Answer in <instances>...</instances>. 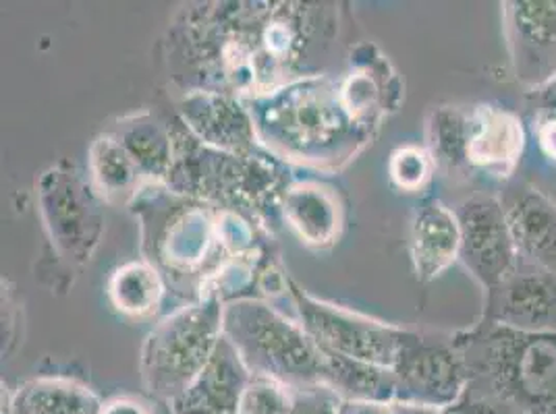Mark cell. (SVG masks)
Instances as JSON below:
<instances>
[{
	"mask_svg": "<svg viewBox=\"0 0 556 414\" xmlns=\"http://www.w3.org/2000/svg\"><path fill=\"white\" fill-rule=\"evenodd\" d=\"M453 342L469 384L488 388L486 398L521 414H556V332H519L482 320Z\"/></svg>",
	"mask_w": 556,
	"mask_h": 414,
	"instance_id": "obj_5",
	"label": "cell"
},
{
	"mask_svg": "<svg viewBox=\"0 0 556 414\" xmlns=\"http://www.w3.org/2000/svg\"><path fill=\"white\" fill-rule=\"evenodd\" d=\"M505 204L521 263L556 274V202L533 184H521Z\"/></svg>",
	"mask_w": 556,
	"mask_h": 414,
	"instance_id": "obj_16",
	"label": "cell"
},
{
	"mask_svg": "<svg viewBox=\"0 0 556 414\" xmlns=\"http://www.w3.org/2000/svg\"><path fill=\"white\" fill-rule=\"evenodd\" d=\"M469 108L444 104L426 120V150L446 177H469Z\"/></svg>",
	"mask_w": 556,
	"mask_h": 414,
	"instance_id": "obj_23",
	"label": "cell"
},
{
	"mask_svg": "<svg viewBox=\"0 0 556 414\" xmlns=\"http://www.w3.org/2000/svg\"><path fill=\"white\" fill-rule=\"evenodd\" d=\"M391 409H393V414H444L442 409L424 406V404H412V402H393Z\"/></svg>",
	"mask_w": 556,
	"mask_h": 414,
	"instance_id": "obj_32",
	"label": "cell"
},
{
	"mask_svg": "<svg viewBox=\"0 0 556 414\" xmlns=\"http://www.w3.org/2000/svg\"><path fill=\"white\" fill-rule=\"evenodd\" d=\"M90 170L96 191L113 206H131L150 186L138 164L111 133H102L90 147Z\"/></svg>",
	"mask_w": 556,
	"mask_h": 414,
	"instance_id": "obj_21",
	"label": "cell"
},
{
	"mask_svg": "<svg viewBox=\"0 0 556 414\" xmlns=\"http://www.w3.org/2000/svg\"><path fill=\"white\" fill-rule=\"evenodd\" d=\"M462 224L459 261L484 288L494 290L521 266L505 204L492 195H473L457 209Z\"/></svg>",
	"mask_w": 556,
	"mask_h": 414,
	"instance_id": "obj_9",
	"label": "cell"
},
{
	"mask_svg": "<svg viewBox=\"0 0 556 414\" xmlns=\"http://www.w3.org/2000/svg\"><path fill=\"white\" fill-rule=\"evenodd\" d=\"M243 104L262 150L277 160L325 172L345 168L380 131L351 113L341 77L326 73L248 98Z\"/></svg>",
	"mask_w": 556,
	"mask_h": 414,
	"instance_id": "obj_2",
	"label": "cell"
},
{
	"mask_svg": "<svg viewBox=\"0 0 556 414\" xmlns=\"http://www.w3.org/2000/svg\"><path fill=\"white\" fill-rule=\"evenodd\" d=\"M177 113L187 131L210 147L229 154H252L260 150L254 122L243 100L216 92H184Z\"/></svg>",
	"mask_w": 556,
	"mask_h": 414,
	"instance_id": "obj_14",
	"label": "cell"
},
{
	"mask_svg": "<svg viewBox=\"0 0 556 414\" xmlns=\"http://www.w3.org/2000/svg\"><path fill=\"white\" fill-rule=\"evenodd\" d=\"M533 133L542 156L556 166V118H533Z\"/></svg>",
	"mask_w": 556,
	"mask_h": 414,
	"instance_id": "obj_29",
	"label": "cell"
},
{
	"mask_svg": "<svg viewBox=\"0 0 556 414\" xmlns=\"http://www.w3.org/2000/svg\"><path fill=\"white\" fill-rule=\"evenodd\" d=\"M437 164L426 147L403 145L391 156L389 172L393 183L407 193H416L432 179Z\"/></svg>",
	"mask_w": 556,
	"mask_h": 414,
	"instance_id": "obj_26",
	"label": "cell"
},
{
	"mask_svg": "<svg viewBox=\"0 0 556 414\" xmlns=\"http://www.w3.org/2000/svg\"><path fill=\"white\" fill-rule=\"evenodd\" d=\"M291 297L307 334L325 350L359 363L393 368L412 338L409 329L376 322L309 297L291 280Z\"/></svg>",
	"mask_w": 556,
	"mask_h": 414,
	"instance_id": "obj_8",
	"label": "cell"
},
{
	"mask_svg": "<svg viewBox=\"0 0 556 414\" xmlns=\"http://www.w3.org/2000/svg\"><path fill=\"white\" fill-rule=\"evenodd\" d=\"M526 127L519 115L496 104L469 108V168L496 181H509L526 152Z\"/></svg>",
	"mask_w": 556,
	"mask_h": 414,
	"instance_id": "obj_15",
	"label": "cell"
},
{
	"mask_svg": "<svg viewBox=\"0 0 556 414\" xmlns=\"http://www.w3.org/2000/svg\"><path fill=\"white\" fill-rule=\"evenodd\" d=\"M141 222V254L161 276L189 302L206 299L214 280L231 261L223 243L220 209L184 197L166 184H150L131 204Z\"/></svg>",
	"mask_w": 556,
	"mask_h": 414,
	"instance_id": "obj_3",
	"label": "cell"
},
{
	"mask_svg": "<svg viewBox=\"0 0 556 414\" xmlns=\"http://www.w3.org/2000/svg\"><path fill=\"white\" fill-rule=\"evenodd\" d=\"M523 100L532 118H544V116L556 118V75L544 79L538 86L528 88L523 93Z\"/></svg>",
	"mask_w": 556,
	"mask_h": 414,
	"instance_id": "obj_27",
	"label": "cell"
},
{
	"mask_svg": "<svg viewBox=\"0 0 556 414\" xmlns=\"http://www.w3.org/2000/svg\"><path fill=\"white\" fill-rule=\"evenodd\" d=\"M100 414H150V409L134 398H116L104 404Z\"/></svg>",
	"mask_w": 556,
	"mask_h": 414,
	"instance_id": "obj_31",
	"label": "cell"
},
{
	"mask_svg": "<svg viewBox=\"0 0 556 414\" xmlns=\"http://www.w3.org/2000/svg\"><path fill=\"white\" fill-rule=\"evenodd\" d=\"M396 400L444 409L455 404L469 384L464 357L453 340H428L412 332L396 365Z\"/></svg>",
	"mask_w": 556,
	"mask_h": 414,
	"instance_id": "obj_10",
	"label": "cell"
},
{
	"mask_svg": "<svg viewBox=\"0 0 556 414\" xmlns=\"http://www.w3.org/2000/svg\"><path fill=\"white\" fill-rule=\"evenodd\" d=\"M282 220L298 232L307 247H332L343 229V204L332 186L314 181H293L280 204Z\"/></svg>",
	"mask_w": 556,
	"mask_h": 414,
	"instance_id": "obj_19",
	"label": "cell"
},
{
	"mask_svg": "<svg viewBox=\"0 0 556 414\" xmlns=\"http://www.w3.org/2000/svg\"><path fill=\"white\" fill-rule=\"evenodd\" d=\"M223 334L252 375L275 379L293 391L328 390V352L302 322L289 320L264 300L225 305Z\"/></svg>",
	"mask_w": 556,
	"mask_h": 414,
	"instance_id": "obj_6",
	"label": "cell"
},
{
	"mask_svg": "<svg viewBox=\"0 0 556 414\" xmlns=\"http://www.w3.org/2000/svg\"><path fill=\"white\" fill-rule=\"evenodd\" d=\"M166 284L150 263H125L109 282V297L116 309L131 318L154 313L163 300Z\"/></svg>",
	"mask_w": 556,
	"mask_h": 414,
	"instance_id": "obj_24",
	"label": "cell"
},
{
	"mask_svg": "<svg viewBox=\"0 0 556 414\" xmlns=\"http://www.w3.org/2000/svg\"><path fill=\"white\" fill-rule=\"evenodd\" d=\"M412 261L417 280L442 276L462 255V224L455 209L439 199L417 207L412 220Z\"/></svg>",
	"mask_w": 556,
	"mask_h": 414,
	"instance_id": "obj_18",
	"label": "cell"
},
{
	"mask_svg": "<svg viewBox=\"0 0 556 414\" xmlns=\"http://www.w3.org/2000/svg\"><path fill=\"white\" fill-rule=\"evenodd\" d=\"M73 170L50 168L40 181V202L47 227L63 254L88 261L102 234V218L92 195Z\"/></svg>",
	"mask_w": 556,
	"mask_h": 414,
	"instance_id": "obj_11",
	"label": "cell"
},
{
	"mask_svg": "<svg viewBox=\"0 0 556 414\" xmlns=\"http://www.w3.org/2000/svg\"><path fill=\"white\" fill-rule=\"evenodd\" d=\"M293 390L275 379L252 375L248 388L241 396L237 414H291Z\"/></svg>",
	"mask_w": 556,
	"mask_h": 414,
	"instance_id": "obj_25",
	"label": "cell"
},
{
	"mask_svg": "<svg viewBox=\"0 0 556 414\" xmlns=\"http://www.w3.org/2000/svg\"><path fill=\"white\" fill-rule=\"evenodd\" d=\"M337 414H393L391 404L364 400H337Z\"/></svg>",
	"mask_w": 556,
	"mask_h": 414,
	"instance_id": "obj_30",
	"label": "cell"
},
{
	"mask_svg": "<svg viewBox=\"0 0 556 414\" xmlns=\"http://www.w3.org/2000/svg\"><path fill=\"white\" fill-rule=\"evenodd\" d=\"M225 302L216 295L189 302L164 318L141 346L143 388L175 402L208 367L223 340Z\"/></svg>",
	"mask_w": 556,
	"mask_h": 414,
	"instance_id": "obj_7",
	"label": "cell"
},
{
	"mask_svg": "<svg viewBox=\"0 0 556 414\" xmlns=\"http://www.w3.org/2000/svg\"><path fill=\"white\" fill-rule=\"evenodd\" d=\"M106 133L125 147L148 183H166L175 158L170 125H164L152 113H138L118 118Z\"/></svg>",
	"mask_w": 556,
	"mask_h": 414,
	"instance_id": "obj_20",
	"label": "cell"
},
{
	"mask_svg": "<svg viewBox=\"0 0 556 414\" xmlns=\"http://www.w3.org/2000/svg\"><path fill=\"white\" fill-rule=\"evenodd\" d=\"M102 400L88 386L65 377H38L20 386L11 414H100Z\"/></svg>",
	"mask_w": 556,
	"mask_h": 414,
	"instance_id": "obj_22",
	"label": "cell"
},
{
	"mask_svg": "<svg viewBox=\"0 0 556 414\" xmlns=\"http://www.w3.org/2000/svg\"><path fill=\"white\" fill-rule=\"evenodd\" d=\"M175 158L166 186L184 197L231 209L257 229L277 231L282 222L280 204L289 179V168L266 150L252 154H229L193 138L181 122L173 129Z\"/></svg>",
	"mask_w": 556,
	"mask_h": 414,
	"instance_id": "obj_4",
	"label": "cell"
},
{
	"mask_svg": "<svg viewBox=\"0 0 556 414\" xmlns=\"http://www.w3.org/2000/svg\"><path fill=\"white\" fill-rule=\"evenodd\" d=\"M337 31L326 2H193L168 27V69L181 92L257 98L323 75Z\"/></svg>",
	"mask_w": 556,
	"mask_h": 414,
	"instance_id": "obj_1",
	"label": "cell"
},
{
	"mask_svg": "<svg viewBox=\"0 0 556 414\" xmlns=\"http://www.w3.org/2000/svg\"><path fill=\"white\" fill-rule=\"evenodd\" d=\"M510 61L526 90L556 75V0L503 4Z\"/></svg>",
	"mask_w": 556,
	"mask_h": 414,
	"instance_id": "obj_12",
	"label": "cell"
},
{
	"mask_svg": "<svg viewBox=\"0 0 556 414\" xmlns=\"http://www.w3.org/2000/svg\"><path fill=\"white\" fill-rule=\"evenodd\" d=\"M325 390L298 391L291 414H337V400H326Z\"/></svg>",
	"mask_w": 556,
	"mask_h": 414,
	"instance_id": "obj_28",
	"label": "cell"
},
{
	"mask_svg": "<svg viewBox=\"0 0 556 414\" xmlns=\"http://www.w3.org/2000/svg\"><path fill=\"white\" fill-rule=\"evenodd\" d=\"M250 379V368L229 338L223 336L208 367L173 404L179 414H237Z\"/></svg>",
	"mask_w": 556,
	"mask_h": 414,
	"instance_id": "obj_17",
	"label": "cell"
},
{
	"mask_svg": "<svg viewBox=\"0 0 556 414\" xmlns=\"http://www.w3.org/2000/svg\"><path fill=\"white\" fill-rule=\"evenodd\" d=\"M484 320L519 332H556V274L521 263L503 286L488 290Z\"/></svg>",
	"mask_w": 556,
	"mask_h": 414,
	"instance_id": "obj_13",
	"label": "cell"
}]
</instances>
